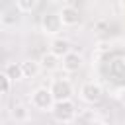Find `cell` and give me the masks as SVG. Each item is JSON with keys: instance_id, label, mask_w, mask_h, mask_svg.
Here are the masks:
<instances>
[{"instance_id": "9", "label": "cell", "mask_w": 125, "mask_h": 125, "mask_svg": "<svg viewBox=\"0 0 125 125\" xmlns=\"http://www.w3.org/2000/svg\"><path fill=\"white\" fill-rule=\"evenodd\" d=\"M82 64H84V57H82L80 53H76V51L68 53V55L62 59V70L68 72V74L78 72V70L82 68Z\"/></svg>"}, {"instance_id": "12", "label": "cell", "mask_w": 125, "mask_h": 125, "mask_svg": "<svg viewBox=\"0 0 125 125\" xmlns=\"http://www.w3.org/2000/svg\"><path fill=\"white\" fill-rule=\"evenodd\" d=\"M10 115H12V119L16 121V125L25 123V121H29V107L23 105V104H16V105L10 109Z\"/></svg>"}, {"instance_id": "16", "label": "cell", "mask_w": 125, "mask_h": 125, "mask_svg": "<svg viewBox=\"0 0 125 125\" xmlns=\"http://www.w3.org/2000/svg\"><path fill=\"white\" fill-rule=\"evenodd\" d=\"M115 98H117V102H119V104H123V105H125V86H123V88H119V90H115Z\"/></svg>"}, {"instance_id": "3", "label": "cell", "mask_w": 125, "mask_h": 125, "mask_svg": "<svg viewBox=\"0 0 125 125\" xmlns=\"http://www.w3.org/2000/svg\"><path fill=\"white\" fill-rule=\"evenodd\" d=\"M76 113H78V109H76V104L72 100L70 102H57L53 111H51L53 119L61 125H70L76 119Z\"/></svg>"}, {"instance_id": "10", "label": "cell", "mask_w": 125, "mask_h": 125, "mask_svg": "<svg viewBox=\"0 0 125 125\" xmlns=\"http://www.w3.org/2000/svg\"><path fill=\"white\" fill-rule=\"evenodd\" d=\"M39 64H41V70L43 72H55L62 66V59H59L57 55H53L51 51L43 53L41 59H39Z\"/></svg>"}, {"instance_id": "4", "label": "cell", "mask_w": 125, "mask_h": 125, "mask_svg": "<svg viewBox=\"0 0 125 125\" xmlns=\"http://www.w3.org/2000/svg\"><path fill=\"white\" fill-rule=\"evenodd\" d=\"M49 90L55 102H70L74 98V86L68 78H53L49 84Z\"/></svg>"}, {"instance_id": "6", "label": "cell", "mask_w": 125, "mask_h": 125, "mask_svg": "<svg viewBox=\"0 0 125 125\" xmlns=\"http://www.w3.org/2000/svg\"><path fill=\"white\" fill-rule=\"evenodd\" d=\"M59 16H61L64 27H76V25L82 21L80 10H78L76 6H72V4H64V6L59 10Z\"/></svg>"}, {"instance_id": "5", "label": "cell", "mask_w": 125, "mask_h": 125, "mask_svg": "<svg viewBox=\"0 0 125 125\" xmlns=\"http://www.w3.org/2000/svg\"><path fill=\"white\" fill-rule=\"evenodd\" d=\"M78 94H80V100H82V102H86V104L94 105V104H98V102L102 100V96H104V90H102V86H100L98 82H94V80H88V82H84V84L80 86Z\"/></svg>"}, {"instance_id": "17", "label": "cell", "mask_w": 125, "mask_h": 125, "mask_svg": "<svg viewBox=\"0 0 125 125\" xmlns=\"http://www.w3.org/2000/svg\"><path fill=\"white\" fill-rule=\"evenodd\" d=\"M121 8H123V10H125V0H123V2H121Z\"/></svg>"}, {"instance_id": "15", "label": "cell", "mask_w": 125, "mask_h": 125, "mask_svg": "<svg viewBox=\"0 0 125 125\" xmlns=\"http://www.w3.org/2000/svg\"><path fill=\"white\" fill-rule=\"evenodd\" d=\"M0 82H2V96H8L10 92H12V80L6 76V74H0Z\"/></svg>"}, {"instance_id": "11", "label": "cell", "mask_w": 125, "mask_h": 125, "mask_svg": "<svg viewBox=\"0 0 125 125\" xmlns=\"http://www.w3.org/2000/svg\"><path fill=\"white\" fill-rule=\"evenodd\" d=\"M2 74H6L12 82H20V80L25 78V76H23V66H21V62H16V61L6 62L4 68H2Z\"/></svg>"}, {"instance_id": "7", "label": "cell", "mask_w": 125, "mask_h": 125, "mask_svg": "<svg viewBox=\"0 0 125 125\" xmlns=\"http://www.w3.org/2000/svg\"><path fill=\"white\" fill-rule=\"evenodd\" d=\"M20 20H21V12H20L16 6H10V8L2 10V14H0V25H2L4 29L16 27V25L20 23Z\"/></svg>"}, {"instance_id": "14", "label": "cell", "mask_w": 125, "mask_h": 125, "mask_svg": "<svg viewBox=\"0 0 125 125\" xmlns=\"http://www.w3.org/2000/svg\"><path fill=\"white\" fill-rule=\"evenodd\" d=\"M37 4H39L37 0H18L14 6H16L21 14H29V12H33V10L37 8Z\"/></svg>"}, {"instance_id": "13", "label": "cell", "mask_w": 125, "mask_h": 125, "mask_svg": "<svg viewBox=\"0 0 125 125\" xmlns=\"http://www.w3.org/2000/svg\"><path fill=\"white\" fill-rule=\"evenodd\" d=\"M21 66H23V76H25V78H35L39 72H43L39 61H33V59L21 61Z\"/></svg>"}, {"instance_id": "8", "label": "cell", "mask_w": 125, "mask_h": 125, "mask_svg": "<svg viewBox=\"0 0 125 125\" xmlns=\"http://www.w3.org/2000/svg\"><path fill=\"white\" fill-rule=\"evenodd\" d=\"M49 51L53 53V55H57L59 59H64L68 53H72V45H70V41L66 39V37H55V39H51V43H49Z\"/></svg>"}, {"instance_id": "2", "label": "cell", "mask_w": 125, "mask_h": 125, "mask_svg": "<svg viewBox=\"0 0 125 125\" xmlns=\"http://www.w3.org/2000/svg\"><path fill=\"white\" fill-rule=\"evenodd\" d=\"M39 27H41V31H43L47 37L55 39V37H61V31H62L64 25H62V20H61L59 12H45V14L41 16Z\"/></svg>"}, {"instance_id": "1", "label": "cell", "mask_w": 125, "mask_h": 125, "mask_svg": "<svg viewBox=\"0 0 125 125\" xmlns=\"http://www.w3.org/2000/svg\"><path fill=\"white\" fill-rule=\"evenodd\" d=\"M55 98H53V94H51V90L47 88V86H39V88H35L31 94H29V105L33 107V109H37V111H53V107H55Z\"/></svg>"}]
</instances>
